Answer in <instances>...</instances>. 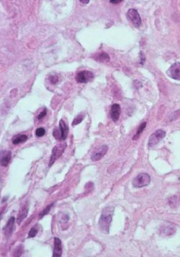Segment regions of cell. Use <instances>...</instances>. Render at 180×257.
I'll list each match as a JSON object with an SVG mask.
<instances>
[{
	"label": "cell",
	"instance_id": "cell-2",
	"mask_svg": "<svg viewBox=\"0 0 180 257\" xmlns=\"http://www.w3.org/2000/svg\"><path fill=\"white\" fill-rule=\"evenodd\" d=\"M66 148L67 144L65 143H58L53 147L50 160L49 162L50 167H51L56 162V161L62 156Z\"/></svg>",
	"mask_w": 180,
	"mask_h": 257
},
{
	"label": "cell",
	"instance_id": "cell-13",
	"mask_svg": "<svg viewBox=\"0 0 180 257\" xmlns=\"http://www.w3.org/2000/svg\"><path fill=\"white\" fill-rule=\"evenodd\" d=\"M11 151H4V153H1V164L2 166L6 167L11 159Z\"/></svg>",
	"mask_w": 180,
	"mask_h": 257
},
{
	"label": "cell",
	"instance_id": "cell-16",
	"mask_svg": "<svg viewBox=\"0 0 180 257\" xmlns=\"http://www.w3.org/2000/svg\"><path fill=\"white\" fill-rule=\"evenodd\" d=\"M28 209L23 210L20 213V214H18V219H17V223L18 224H20L21 222V221L27 216V215H28Z\"/></svg>",
	"mask_w": 180,
	"mask_h": 257
},
{
	"label": "cell",
	"instance_id": "cell-27",
	"mask_svg": "<svg viewBox=\"0 0 180 257\" xmlns=\"http://www.w3.org/2000/svg\"><path fill=\"white\" fill-rule=\"evenodd\" d=\"M81 2H82V3H84V4H87V3H89V2H90V1L89 0H80L79 1Z\"/></svg>",
	"mask_w": 180,
	"mask_h": 257
},
{
	"label": "cell",
	"instance_id": "cell-19",
	"mask_svg": "<svg viewBox=\"0 0 180 257\" xmlns=\"http://www.w3.org/2000/svg\"><path fill=\"white\" fill-rule=\"evenodd\" d=\"M37 233H38V230L35 227H33L29 230V232L28 233V237L29 238H34L37 235Z\"/></svg>",
	"mask_w": 180,
	"mask_h": 257
},
{
	"label": "cell",
	"instance_id": "cell-25",
	"mask_svg": "<svg viewBox=\"0 0 180 257\" xmlns=\"http://www.w3.org/2000/svg\"><path fill=\"white\" fill-rule=\"evenodd\" d=\"M141 54H142V55L141 56V64H144V62H145V56H144V53H142V52H141Z\"/></svg>",
	"mask_w": 180,
	"mask_h": 257
},
{
	"label": "cell",
	"instance_id": "cell-4",
	"mask_svg": "<svg viewBox=\"0 0 180 257\" xmlns=\"http://www.w3.org/2000/svg\"><path fill=\"white\" fill-rule=\"evenodd\" d=\"M68 127L63 120L59 122V128H55L53 130V135L57 140H65L68 135Z\"/></svg>",
	"mask_w": 180,
	"mask_h": 257
},
{
	"label": "cell",
	"instance_id": "cell-12",
	"mask_svg": "<svg viewBox=\"0 0 180 257\" xmlns=\"http://www.w3.org/2000/svg\"><path fill=\"white\" fill-rule=\"evenodd\" d=\"M108 150V147L107 145L102 146V147L100 148V150L98 152L95 153L92 155L91 157L92 160L94 161H97L100 160L106 155Z\"/></svg>",
	"mask_w": 180,
	"mask_h": 257
},
{
	"label": "cell",
	"instance_id": "cell-10",
	"mask_svg": "<svg viewBox=\"0 0 180 257\" xmlns=\"http://www.w3.org/2000/svg\"><path fill=\"white\" fill-rule=\"evenodd\" d=\"M120 113H121V108H120V105L117 103L113 104L111 106L110 114H111V117L112 120L114 122H117L118 120L119 119V117H120Z\"/></svg>",
	"mask_w": 180,
	"mask_h": 257
},
{
	"label": "cell",
	"instance_id": "cell-15",
	"mask_svg": "<svg viewBox=\"0 0 180 257\" xmlns=\"http://www.w3.org/2000/svg\"><path fill=\"white\" fill-rule=\"evenodd\" d=\"M146 126H147V123L146 122H143L142 124H141V125L139 126V127L138 128V131H137V132L136 133V134L134 136V137H133V140H136V139H138L139 137V136H140V135L141 134V133L143 132V131L144 130V129L145 128V127H146Z\"/></svg>",
	"mask_w": 180,
	"mask_h": 257
},
{
	"label": "cell",
	"instance_id": "cell-18",
	"mask_svg": "<svg viewBox=\"0 0 180 257\" xmlns=\"http://www.w3.org/2000/svg\"><path fill=\"white\" fill-rule=\"evenodd\" d=\"M84 116H83V115L80 114L78 116L76 117L74 120L72 122V125H76L78 124H79L80 123H81V122L83 121L84 119Z\"/></svg>",
	"mask_w": 180,
	"mask_h": 257
},
{
	"label": "cell",
	"instance_id": "cell-23",
	"mask_svg": "<svg viewBox=\"0 0 180 257\" xmlns=\"http://www.w3.org/2000/svg\"><path fill=\"white\" fill-rule=\"evenodd\" d=\"M50 81H51V83L53 84H56L57 83L58 78H57V77L56 76H51L50 77Z\"/></svg>",
	"mask_w": 180,
	"mask_h": 257
},
{
	"label": "cell",
	"instance_id": "cell-14",
	"mask_svg": "<svg viewBox=\"0 0 180 257\" xmlns=\"http://www.w3.org/2000/svg\"><path fill=\"white\" fill-rule=\"evenodd\" d=\"M27 140H28V136L25 134H22V135H20V136L16 137L15 139H14V140H13V143L15 144V145H17V144H19V143H24Z\"/></svg>",
	"mask_w": 180,
	"mask_h": 257
},
{
	"label": "cell",
	"instance_id": "cell-17",
	"mask_svg": "<svg viewBox=\"0 0 180 257\" xmlns=\"http://www.w3.org/2000/svg\"><path fill=\"white\" fill-rule=\"evenodd\" d=\"M98 59L100 61H109L110 60V58L107 53H102L98 55Z\"/></svg>",
	"mask_w": 180,
	"mask_h": 257
},
{
	"label": "cell",
	"instance_id": "cell-24",
	"mask_svg": "<svg viewBox=\"0 0 180 257\" xmlns=\"http://www.w3.org/2000/svg\"><path fill=\"white\" fill-rule=\"evenodd\" d=\"M21 255V248H18L17 249V252H15V254H14V257H20Z\"/></svg>",
	"mask_w": 180,
	"mask_h": 257
},
{
	"label": "cell",
	"instance_id": "cell-26",
	"mask_svg": "<svg viewBox=\"0 0 180 257\" xmlns=\"http://www.w3.org/2000/svg\"><path fill=\"white\" fill-rule=\"evenodd\" d=\"M122 1H121V0H119V1H114V0H111L110 1V2L112 3V4H118V3H120V2H121Z\"/></svg>",
	"mask_w": 180,
	"mask_h": 257
},
{
	"label": "cell",
	"instance_id": "cell-9",
	"mask_svg": "<svg viewBox=\"0 0 180 257\" xmlns=\"http://www.w3.org/2000/svg\"><path fill=\"white\" fill-rule=\"evenodd\" d=\"M14 225H15V218L11 217L8 221L7 224L3 228L4 233L6 237L9 238L12 235L13 229H14Z\"/></svg>",
	"mask_w": 180,
	"mask_h": 257
},
{
	"label": "cell",
	"instance_id": "cell-8",
	"mask_svg": "<svg viewBox=\"0 0 180 257\" xmlns=\"http://www.w3.org/2000/svg\"><path fill=\"white\" fill-rule=\"evenodd\" d=\"M167 75L175 80H180V62H176L167 71Z\"/></svg>",
	"mask_w": 180,
	"mask_h": 257
},
{
	"label": "cell",
	"instance_id": "cell-21",
	"mask_svg": "<svg viewBox=\"0 0 180 257\" xmlns=\"http://www.w3.org/2000/svg\"><path fill=\"white\" fill-rule=\"evenodd\" d=\"M45 134V130L43 128H39L35 130V134L37 137H42Z\"/></svg>",
	"mask_w": 180,
	"mask_h": 257
},
{
	"label": "cell",
	"instance_id": "cell-11",
	"mask_svg": "<svg viewBox=\"0 0 180 257\" xmlns=\"http://www.w3.org/2000/svg\"><path fill=\"white\" fill-rule=\"evenodd\" d=\"M62 242L61 240L57 238H54V250H53V257H60L62 256Z\"/></svg>",
	"mask_w": 180,
	"mask_h": 257
},
{
	"label": "cell",
	"instance_id": "cell-3",
	"mask_svg": "<svg viewBox=\"0 0 180 257\" xmlns=\"http://www.w3.org/2000/svg\"><path fill=\"white\" fill-rule=\"evenodd\" d=\"M151 178L148 173H141L136 176L133 181V186L134 188H140L149 185L150 183Z\"/></svg>",
	"mask_w": 180,
	"mask_h": 257
},
{
	"label": "cell",
	"instance_id": "cell-20",
	"mask_svg": "<svg viewBox=\"0 0 180 257\" xmlns=\"http://www.w3.org/2000/svg\"><path fill=\"white\" fill-rule=\"evenodd\" d=\"M53 203L51 204V205H49V206H47V207H46V208H45L43 211H42L40 213L39 216H40V218H42V217H43L45 215L49 213V211H50V209H51V207L53 206Z\"/></svg>",
	"mask_w": 180,
	"mask_h": 257
},
{
	"label": "cell",
	"instance_id": "cell-22",
	"mask_svg": "<svg viewBox=\"0 0 180 257\" xmlns=\"http://www.w3.org/2000/svg\"><path fill=\"white\" fill-rule=\"evenodd\" d=\"M46 113H47V110H46V108H45L44 110L39 114V116L37 117V119L39 120H40L41 119H42L43 117H45L46 115Z\"/></svg>",
	"mask_w": 180,
	"mask_h": 257
},
{
	"label": "cell",
	"instance_id": "cell-5",
	"mask_svg": "<svg viewBox=\"0 0 180 257\" xmlns=\"http://www.w3.org/2000/svg\"><path fill=\"white\" fill-rule=\"evenodd\" d=\"M166 136V132L163 129H159L154 132L150 137L148 146L149 148L154 147L155 145L158 144L164 137Z\"/></svg>",
	"mask_w": 180,
	"mask_h": 257
},
{
	"label": "cell",
	"instance_id": "cell-7",
	"mask_svg": "<svg viewBox=\"0 0 180 257\" xmlns=\"http://www.w3.org/2000/svg\"><path fill=\"white\" fill-rule=\"evenodd\" d=\"M94 78L92 72L88 70L81 71L78 73L76 76V80L79 83H87L91 81Z\"/></svg>",
	"mask_w": 180,
	"mask_h": 257
},
{
	"label": "cell",
	"instance_id": "cell-1",
	"mask_svg": "<svg viewBox=\"0 0 180 257\" xmlns=\"http://www.w3.org/2000/svg\"><path fill=\"white\" fill-rule=\"evenodd\" d=\"M113 211L114 208H112L111 207H108L104 209L101 213L99 219L98 225L100 229L104 233L108 234L109 233Z\"/></svg>",
	"mask_w": 180,
	"mask_h": 257
},
{
	"label": "cell",
	"instance_id": "cell-6",
	"mask_svg": "<svg viewBox=\"0 0 180 257\" xmlns=\"http://www.w3.org/2000/svg\"><path fill=\"white\" fill-rule=\"evenodd\" d=\"M128 19L136 26L139 27L142 23L141 16L137 10L134 9H130L127 13Z\"/></svg>",
	"mask_w": 180,
	"mask_h": 257
}]
</instances>
